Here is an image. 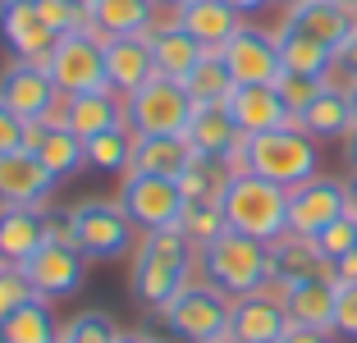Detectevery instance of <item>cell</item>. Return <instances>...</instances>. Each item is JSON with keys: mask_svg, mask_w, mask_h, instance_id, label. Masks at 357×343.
Returning a JSON list of instances; mask_svg holds the SVG:
<instances>
[{"mask_svg": "<svg viewBox=\"0 0 357 343\" xmlns=\"http://www.w3.org/2000/svg\"><path fill=\"white\" fill-rule=\"evenodd\" d=\"M225 220L229 229L248 234V238H261V243H280L289 234V188L271 183L261 174H234L229 188H225Z\"/></svg>", "mask_w": 357, "mask_h": 343, "instance_id": "4", "label": "cell"}, {"mask_svg": "<svg viewBox=\"0 0 357 343\" xmlns=\"http://www.w3.org/2000/svg\"><path fill=\"white\" fill-rule=\"evenodd\" d=\"M225 105H229V114H234V124H238L243 137H257V133H271V128L294 124V114H289V105L280 101L275 83H238Z\"/></svg>", "mask_w": 357, "mask_h": 343, "instance_id": "15", "label": "cell"}, {"mask_svg": "<svg viewBox=\"0 0 357 343\" xmlns=\"http://www.w3.org/2000/svg\"><path fill=\"white\" fill-rule=\"evenodd\" d=\"M28 151H37V160H42L46 169H51L55 178H74L78 169L87 165V142L78 133H69V128H51L46 119H37V124H28Z\"/></svg>", "mask_w": 357, "mask_h": 343, "instance_id": "23", "label": "cell"}, {"mask_svg": "<svg viewBox=\"0 0 357 343\" xmlns=\"http://www.w3.org/2000/svg\"><path fill=\"white\" fill-rule=\"evenodd\" d=\"M46 73H51V83L60 87L64 96L101 92L105 87V37L96 28L60 37L51 60H46Z\"/></svg>", "mask_w": 357, "mask_h": 343, "instance_id": "9", "label": "cell"}, {"mask_svg": "<svg viewBox=\"0 0 357 343\" xmlns=\"http://www.w3.org/2000/svg\"><path fill=\"white\" fill-rule=\"evenodd\" d=\"M192 151L183 133H165V137H137L133 142V165L128 174H160V178H178L192 165Z\"/></svg>", "mask_w": 357, "mask_h": 343, "instance_id": "28", "label": "cell"}, {"mask_svg": "<svg viewBox=\"0 0 357 343\" xmlns=\"http://www.w3.org/2000/svg\"><path fill=\"white\" fill-rule=\"evenodd\" d=\"M60 330L64 325H60V316L51 312L46 298H32L28 307H19L10 321L0 325L5 343H60Z\"/></svg>", "mask_w": 357, "mask_h": 343, "instance_id": "32", "label": "cell"}, {"mask_svg": "<svg viewBox=\"0 0 357 343\" xmlns=\"http://www.w3.org/2000/svg\"><path fill=\"white\" fill-rule=\"evenodd\" d=\"M280 5H284V10H294V5H303V0H280Z\"/></svg>", "mask_w": 357, "mask_h": 343, "instance_id": "54", "label": "cell"}, {"mask_svg": "<svg viewBox=\"0 0 357 343\" xmlns=\"http://www.w3.org/2000/svg\"><path fill=\"white\" fill-rule=\"evenodd\" d=\"M335 334L348 343H357V284H344L335 302Z\"/></svg>", "mask_w": 357, "mask_h": 343, "instance_id": "42", "label": "cell"}, {"mask_svg": "<svg viewBox=\"0 0 357 343\" xmlns=\"http://www.w3.org/2000/svg\"><path fill=\"white\" fill-rule=\"evenodd\" d=\"M174 19L183 32H192V42L202 51H225L234 42V32L243 28V14L229 0H188V5L174 10Z\"/></svg>", "mask_w": 357, "mask_h": 343, "instance_id": "19", "label": "cell"}, {"mask_svg": "<svg viewBox=\"0 0 357 343\" xmlns=\"http://www.w3.org/2000/svg\"><path fill=\"white\" fill-rule=\"evenodd\" d=\"M156 19H160L156 0H96L92 5V28L105 42L110 37H142L156 28Z\"/></svg>", "mask_w": 357, "mask_h": 343, "instance_id": "29", "label": "cell"}, {"mask_svg": "<svg viewBox=\"0 0 357 343\" xmlns=\"http://www.w3.org/2000/svg\"><path fill=\"white\" fill-rule=\"evenodd\" d=\"M229 165L234 174L248 169V174H261L294 192L298 183L321 174V142L303 124H284V128H271V133L243 137V146L229 156Z\"/></svg>", "mask_w": 357, "mask_h": 343, "instance_id": "2", "label": "cell"}, {"mask_svg": "<svg viewBox=\"0 0 357 343\" xmlns=\"http://www.w3.org/2000/svg\"><path fill=\"white\" fill-rule=\"evenodd\" d=\"M234 178L229 160H211V156H192V165L178 174V188H183V201H220L225 188Z\"/></svg>", "mask_w": 357, "mask_h": 343, "instance_id": "34", "label": "cell"}, {"mask_svg": "<svg viewBox=\"0 0 357 343\" xmlns=\"http://www.w3.org/2000/svg\"><path fill=\"white\" fill-rule=\"evenodd\" d=\"M335 5H344V10H353V14H357V0H335Z\"/></svg>", "mask_w": 357, "mask_h": 343, "instance_id": "53", "label": "cell"}, {"mask_svg": "<svg viewBox=\"0 0 357 343\" xmlns=\"http://www.w3.org/2000/svg\"><path fill=\"white\" fill-rule=\"evenodd\" d=\"M229 5L243 14V19H252V14H266L271 5H280V0H229Z\"/></svg>", "mask_w": 357, "mask_h": 343, "instance_id": "46", "label": "cell"}, {"mask_svg": "<svg viewBox=\"0 0 357 343\" xmlns=\"http://www.w3.org/2000/svg\"><path fill=\"white\" fill-rule=\"evenodd\" d=\"M23 142H28V124L0 101V156H5V151H19Z\"/></svg>", "mask_w": 357, "mask_h": 343, "instance_id": "43", "label": "cell"}, {"mask_svg": "<svg viewBox=\"0 0 357 343\" xmlns=\"http://www.w3.org/2000/svg\"><path fill=\"white\" fill-rule=\"evenodd\" d=\"M344 92H348V101H353V114H357V83H348Z\"/></svg>", "mask_w": 357, "mask_h": 343, "instance_id": "50", "label": "cell"}, {"mask_svg": "<svg viewBox=\"0 0 357 343\" xmlns=\"http://www.w3.org/2000/svg\"><path fill=\"white\" fill-rule=\"evenodd\" d=\"M192 266H197V247L178 229L142 234L137 252L128 257V293L137 307L160 312L192 284Z\"/></svg>", "mask_w": 357, "mask_h": 343, "instance_id": "1", "label": "cell"}, {"mask_svg": "<svg viewBox=\"0 0 357 343\" xmlns=\"http://www.w3.org/2000/svg\"><path fill=\"white\" fill-rule=\"evenodd\" d=\"M0 343H5V334H0Z\"/></svg>", "mask_w": 357, "mask_h": 343, "instance_id": "57", "label": "cell"}, {"mask_svg": "<svg viewBox=\"0 0 357 343\" xmlns=\"http://www.w3.org/2000/svg\"><path fill=\"white\" fill-rule=\"evenodd\" d=\"M46 238H51L46 206H0V261L5 266H23Z\"/></svg>", "mask_w": 357, "mask_h": 343, "instance_id": "22", "label": "cell"}, {"mask_svg": "<svg viewBox=\"0 0 357 343\" xmlns=\"http://www.w3.org/2000/svg\"><path fill=\"white\" fill-rule=\"evenodd\" d=\"M119 206L137 224V234H160V229H178L183 215V188L178 178L160 174H124L119 178Z\"/></svg>", "mask_w": 357, "mask_h": 343, "instance_id": "8", "label": "cell"}, {"mask_svg": "<svg viewBox=\"0 0 357 343\" xmlns=\"http://www.w3.org/2000/svg\"><path fill=\"white\" fill-rule=\"evenodd\" d=\"M0 266H5V261H0Z\"/></svg>", "mask_w": 357, "mask_h": 343, "instance_id": "58", "label": "cell"}, {"mask_svg": "<svg viewBox=\"0 0 357 343\" xmlns=\"http://www.w3.org/2000/svg\"><path fill=\"white\" fill-rule=\"evenodd\" d=\"M183 87H188V96L197 105H211V101H229V92L238 83H234V73H229V64H225V55L220 51H206L197 64H192V73L183 78Z\"/></svg>", "mask_w": 357, "mask_h": 343, "instance_id": "33", "label": "cell"}, {"mask_svg": "<svg viewBox=\"0 0 357 343\" xmlns=\"http://www.w3.org/2000/svg\"><path fill=\"white\" fill-rule=\"evenodd\" d=\"M78 5H87V10H92V5H96V0H78Z\"/></svg>", "mask_w": 357, "mask_h": 343, "instance_id": "56", "label": "cell"}, {"mask_svg": "<svg viewBox=\"0 0 357 343\" xmlns=\"http://www.w3.org/2000/svg\"><path fill=\"white\" fill-rule=\"evenodd\" d=\"M344 188H348V211L357 215V169H353V174L344 178Z\"/></svg>", "mask_w": 357, "mask_h": 343, "instance_id": "49", "label": "cell"}, {"mask_svg": "<svg viewBox=\"0 0 357 343\" xmlns=\"http://www.w3.org/2000/svg\"><path fill=\"white\" fill-rule=\"evenodd\" d=\"M156 78V60H151V42L142 37H110L105 42V87L119 96H133L137 87H147Z\"/></svg>", "mask_w": 357, "mask_h": 343, "instance_id": "17", "label": "cell"}, {"mask_svg": "<svg viewBox=\"0 0 357 343\" xmlns=\"http://www.w3.org/2000/svg\"><path fill=\"white\" fill-rule=\"evenodd\" d=\"M197 110V101L188 96V87L178 78L156 73L147 87H137L133 96H124V119L137 137H165V133H183Z\"/></svg>", "mask_w": 357, "mask_h": 343, "instance_id": "7", "label": "cell"}, {"mask_svg": "<svg viewBox=\"0 0 357 343\" xmlns=\"http://www.w3.org/2000/svg\"><path fill=\"white\" fill-rule=\"evenodd\" d=\"M275 42H280L284 73H312V78H330V73H335V51L321 46L316 37H307V32L280 23V28H275Z\"/></svg>", "mask_w": 357, "mask_h": 343, "instance_id": "31", "label": "cell"}, {"mask_svg": "<svg viewBox=\"0 0 357 343\" xmlns=\"http://www.w3.org/2000/svg\"><path fill=\"white\" fill-rule=\"evenodd\" d=\"M344 160H348V165L357 169V128H353V133L344 137Z\"/></svg>", "mask_w": 357, "mask_h": 343, "instance_id": "48", "label": "cell"}, {"mask_svg": "<svg viewBox=\"0 0 357 343\" xmlns=\"http://www.w3.org/2000/svg\"><path fill=\"white\" fill-rule=\"evenodd\" d=\"M178 234L192 243V247H211V243L229 234V220H225V206L220 201H188L183 215H178Z\"/></svg>", "mask_w": 357, "mask_h": 343, "instance_id": "36", "label": "cell"}, {"mask_svg": "<svg viewBox=\"0 0 357 343\" xmlns=\"http://www.w3.org/2000/svg\"><path fill=\"white\" fill-rule=\"evenodd\" d=\"M23 280L32 284V293L46 302H60V298H74L83 289V275H87V257L64 238H46L42 247L32 252L28 261L19 266Z\"/></svg>", "mask_w": 357, "mask_h": 343, "instance_id": "10", "label": "cell"}, {"mask_svg": "<svg viewBox=\"0 0 357 343\" xmlns=\"http://www.w3.org/2000/svg\"><path fill=\"white\" fill-rule=\"evenodd\" d=\"M312 243L321 247V257H326V261H339L344 252L357 247V215H339L335 224H326Z\"/></svg>", "mask_w": 357, "mask_h": 343, "instance_id": "40", "label": "cell"}, {"mask_svg": "<svg viewBox=\"0 0 357 343\" xmlns=\"http://www.w3.org/2000/svg\"><path fill=\"white\" fill-rule=\"evenodd\" d=\"M55 96H60V87L51 83L46 64L14 60V64H5V69H0V101L10 105L23 124H37V119H46V110L55 105Z\"/></svg>", "mask_w": 357, "mask_h": 343, "instance_id": "13", "label": "cell"}, {"mask_svg": "<svg viewBox=\"0 0 357 343\" xmlns=\"http://www.w3.org/2000/svg\"><path fill=\"white\" fill-rule=\"evenodd\" d=\"M156 5H169V10H178V5H188V0H156Z\"/></svg>", "mask_w": 357, "mask_h": 343, "instance_id": "52", "label": "cell"}, {"mask_svg": "<svg viewBox=\"0 0 357 343\" xmlns=\"http://www.w3.org/2000/svg\"><path fill=\"white\" fill-rule=\"evenodd\" d=\"M339 215H353L348 211V188L344 178L316 174L307 183H298L289 192V234H303V238H316L326 224H335Z\"/></svg>", "mask_w": 357, "mask_h": 343, "instance_id": "11", "label": "cell"}, {"mask_svg": "<svg viewBox=\"0 0 357 343\" xmlns=\"http://www.w3.org/2000/svg\"><path fill=\"white\" fill-rule=\"evenodd\" d=\"M37 10H42L46 28L55 32V42L69 37V32H87L92 28V10L78 5V0H37Z\"/></svg>", "mask_w": 357, "mask_h": 343, "instance_id": "38", "label": "cell"}, {"mask_svg": "<svg viewBox=\"0 0 357 343\" xmlns=\"http://www.w3.org/2000/svg\"><path fill=\"white\" fill-rule=\"evenodd\" d=\"M335 302H339V284L330 275H321V280H303L284 293V312H289L294 325L335 330Z\"/></svg>", "mask_w": 357, "mask_h": 343, "instance_id": "27", "label": "cell"}, {"mask_svg": "<svg viewBox=\"0 0 357 343\" xmlns=\"http://www.w3.org/2000/svg\"><path fill=\"white\" fill-rule=\"evenodd\" d=\"M0 42L10 46L14 60L46 64L51 51H55V32L46 28L37 5H5V10H0Z\"/></svg>", "mask_w": 357, "mask_h": 343, "instance_id": "18", "label": "cell"}, {"mask_svg": "<svg viewBox=\"0 0 357 343\" xmlns=\"http://www.w3.org/2000/svg\"><path fill=\"white\" fill-rule=\"evenodd\" d=\"M115 339H119L115 321H110L105 312H96V307L74 312L69 321H64V330H60V343H115Z\"/></svg>", "mask_w": 357, "mask_h": 343, "instance_id": "37", "label": "cell"}, {"mask_svg": "<svg viewBox=\"0 0 357 343\" xmlns=\"http://www.w3.org/2000/svg\"><path fill=\"white\" fill-rule=\"evenodd\" d=\"M183 137H188V146L197 151V156H211V160H229L243 146V133H238V124H234V114H229L225 101L197 105L192 119H188V128H183Z\"/></svg>", "mask_w": 357, "mask_h": 343, "instance_id": "21", "label": "cell"}, {"mask_svg": "<svg viewBox=\"0 0 357 343\" xmlns=\"http://www.w3.org/2000/svg\"><path fill=\"white\" fill-rule=\"evenodd\" d=\"M229 312H234L229 293H220L206 280H192L169 307H160V321L178 343H215L229 334Z\"/></svg>", "mask_w": 357, "mask_h": 343, "instance_id": "6", "label": "cell"}, {"mask_svg": "<svg viewBox=\"0 0 357 343\" xmlns=\"http://www.w3.org/2000/svg\"><path fill=\"white\" fill-rule=\"evenodd\" d=\"M133 142H137V133L128 124L110 128V133L87 142V165L101 169V174H128V165H133Z\"/></svg>", "mask_w": 357, "mask_h": 343, "instance_id": "35", "label": "cell"}, {"mask_svg": "<svg viewBox=\"0 0 357 343\" xmlns=\"http://www.w3.org/2000/svg\"><path fill=\"white\" fill-rule=\"evenodd\" d=\"M124 96L101 87V92H83V96H69V133H78L83 142L110 133V128H124Z\"/></svg>", "mask_w": 357, "mask_h": 343, "instance_id": "26", "label": "cell"}, {"mask_svg": "<svg viewBox=\"0 0 357 343\" xmlns=\"http://www.w3.org/2000/svg\"><path fill=\"white\" fill-rule=\"evenodd\" d=\"M5 5H37V0H0V10H5Z\"/></svg>", "mask_w": 357, "mask_h": 343, "instance_id": "51", "label": "cell"}, {"mask_svg": "<svg viewBox=\"0 0 357 343\" xmlns=\"http://www.w3.org/2000/svg\"><path fill=\"white\" fill-rule=\"evenodd\" d=\"M60 178L37 160V151L19 146L0 156V206H51Z\"/></svg>", "mask_w": 357, "mask_h": 343, "instance_id": "12", "label": "cell"}, {"mask_svg": "<svg viewBox=\"0 0 357 343\" xmlns=\"http://www.w3.org/2000/svg\"><path fill=\"white\" fill-rule=\"evenodd\" d=\"M289 312L284 302L271 298V293H248V298H234L229 312V339L238 343H280L289 334Z\"/></svg>", "mask_w": 357, "mask_h": 343, "instance_id": "16", "label": "cell"}, {"mask_svg": "<svg viewBox=\"0 0 357 343\" xmlns=\"http://www.w3.org/2000/svg\"><path fill=\"white\" fill-rule=\"evenodd\" d=\"M197 270L206 284H215L229 298H248V293H261L271 280V243L248 238L238 229L220 234L211 247L197 252Z\"/></svg>", "mask_w": 357, "mask_h": 343, "instance_id": "3", "label": "cell"}, {"mask_svg": "<svg viewBox=\"0 0 357 343\" xmlns=\"http://www.w3.org/2000/svg\"><path fill=\"white\" fill-rule=\"evenodd\" d=\"M115 343H169V339H160V334H147V330H128V334H119Z\"/></svg>", "mask_w": 357, "mask_h": 343, "instance_id": "47", "label": "cell"}, {"mask_svg": "<svg viewBox=\"0 0 357 343\" xmlns=\"http://www.w3.org/2000/svg\"><path fill=\"white\" fill-rule=\"evenodd\" d=\"M220 55H225V64H229L234 83H275V78L284 73L275 32L252 28V23H243V28L234 32V42L225 46Z\"/></svg>", "mask_w": 357, "mask_h": 343, "instance_id": "14", "label": "cell"}, {"mask_svg": "<svg viewBox=\"0 0 357 343\" xmlns=\"http://www.w3.org/2000/svg\"><path fill=\"white\" fill-rule=\"evenodd\" d=\"M330 280L344 289V284H357V247L353 252H344L339 261H330Z\"/></svg>", "mask_w": 357, "mask_h": 343, "instance_id": "45", "label": "cell"}, {"mask_svg": "<svg viewBox=\"0 0 357 343\" xmlns=\"http://www.w3.org/2000/svg\"><path fill=\"white\" fill-rule=\"evenodd\" d=\"M69 211V243L87 261H124L137 252V224L124 215L119 197H83Z\"/></svg>", "mask_w": 357, "mask_h": 343, "instance_id": "5", "label": "cell"}, {"mask_svg": "<svg viewBox=\"0 0 357 343\" xmlns=\"http://www.w3.org/2000/svg\"><path fill=\"white\" fill-rule=\"evenodd\" d=\"M215 343H238V339H229V334H225V339H215Z\"/></svg>", "mask_w": 357, "mask_h": 343, "instance_id": "55", "label": "cell"}, {"mask_svg": "<svg viewBox=\"0 0 357 343\" xmlns=\"http://www.w3.org/2000/svg\"><path fill=\"white\" fill-rule=\"evenodd\" d=\"M284 28L307 32V37H316L321 46H330V51L339 55L344 42L357 32V14L344 10V5H335V0H303L294 10H284Z\"/></svg>", "mask_w": 357, "mask_h": 343, "instance_id": "20", "label": "cell"}, {"mask_svg": "<svg viewBox=\"0 0 357 343\" xmlns=\"http://www.w3.org/2000/svg\"><path fill=\"white\" fill-rule=\"evenodd\" d=\"M147 42H151V60H156V73H165V78H188L192 73V64L202 60V46L192 42V32H183L178 28V19H174V10L165 14V19H156V28L147 32Z\"/></svg>", "mask_w": 357, "mask_h": 343, "instance_id": "24", "label": "cell"}, {"mask_svg": "<svg viewBox=\"0 0 357 343\" xmlns=\"http://www.w3.org/2000/svg\"><path fill=\"white\" fill-rule=\"evenodd\" d=\"M326 87H330V78H312V73H280V78H275V92H280V101L289 105V114H294V119L321 92H326Z\"/></svg>", "mask_w": 357, "mask_h": 343, "instance_id": "39", "label": "cell"}, {"mask_svg": "<svg viewBox=\"0 0 357 343\" xmlns=\"http://www.w3.org/2000/svg\"><path fill=\"white\" fill-rule=\"evenodd\" d=\"M280 343H339V334L335 330H312V325H289V334Z\"/></svg>", "mask_w": 357, "mask_h": 343, "instance_id": "44", "label": "cell"}, {"mask_svg": "<svg viewBox=\"0 0 357 343\" xmlns=\"http://www.w3.org/2000/svg\"><path fill=\"white\" fill-rule=\"evenodd\" d=\"M294 124H303L307 133H312L316 142H321V137H348V133L357 128V114H353V101H348L344 87L330 83L326 92H321V96H316V101L307 105L303 114H298Z\"/></svg>", "mask_w": 357, "mask_h": 343, "instance_id": "30", "label": "cell"}, {"mask_svg": "<svg viewBox=\"0 0 357 343\" xmlns=\"http://www.w3.org/2000/svg\"><path fill=\"white\" fill-rule=\"evenodd\" d=\"M321 275H330V261L321 257L312 238L284 234L280 243H271V280H280L284 289H294L303 280H321Z\"/></svg>", "mask_w": 357, "mask_h": 343, "instance_id": "25", "label": "cell"}, {"mask_svg": "<svg viewBox=\"0 0 357 343\" xmlns=\"http://www.w3.org/2000/svg\"><path fill=\"white\" fill-rule=\"evenodd\" d=\"M32 298H37V293H32V284L23 280L19 266H0V325L10 321L19 307H28Z\"/></svg>", "mask_w": 357, "mask_h": 343, "instance_id": "41", "label": "cell"}]
</instances>
